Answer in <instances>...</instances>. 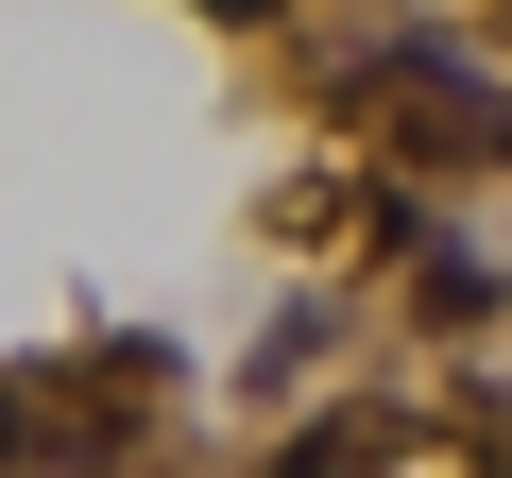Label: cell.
Wrapping results in <instances>:
<instances>
[{
  "label": "cell",
  "instance_id": "1",
  "mask_svg": "<svg viewBox=\"0 0 512 478\" xmlns=\"http://www.w3.org/2000/svg\"><path fill=\"white\" fill-rule=\"evenodd\" d=\"M274 478H376V427H359V410H325V427H291V461H274Z\"/></svg>",
  "mask_w": 512,
  "mask_h": 478
}]
</instances>
